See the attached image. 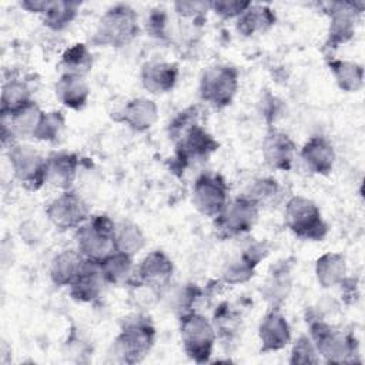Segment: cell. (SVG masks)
<instances>
[{
  "mask_svg": "<svg viewBox=\"0 0 365 365\" xmlns=\"http://www.w3.org/2000/svg\"><path fill=\"white\" fill-rule=\"evenodd\" d=\"M285 224L289 231L302 240L322 241L328 234L318 205L302 195H294L285 205Z\"/></svg>",
  "mask_w": 365,
  "mask_h": 365,
  "instance_id": "6",
  "label": "cell"
},
{
  "mask_svg": "<svg viewBox=\"0 0 365 365\" xmlns=\"http://www.w3.org/2000/svg\"><path fill=\"white\" fill-rule=\"evenodd\" d=\"M228 184L222 175L204 173L197 177L192 187V205L208 218H215L228 204Z\"/></svg>",
  "mask_w": 365,
  "mask_h": 365,
  "instance_id": "11",
  "label": "cell"
},
{
  "mask_svg": "<svg viewBox=\"0 0 365 365\" xmlns=\"http://www.w3.org/2000/svg\"><path fill=\"white\" fill-rule=\"evenodd\" d=\"M299 158L309 173L328 175L334 168L335 151L328 138L322 135H314L302 145Z\"/></svg>",
  "mask_w": 365,
  "mask_h": 365,
  "instance_id": "20",
  "label": "cell"
},
{
  "mask_svg": "<svg viewBox=\"0 0 365 365\" xmlns=\"http://www.w3.org/2000/svg\"><path fill=\"white\" fill-rule=\"evenodd\" d=\"M315 277L322 288L339 285L346 277V259L341 252H325L315 262Z\"/></svg>",
  "mask_w": 365,
  "mask_h": 365,
  "instance_id": "29",
  "label": "cell"
},
{
  "mask_svg": "<svg viewBox=\"0 0 365 365\" xmlns=\"http://www.w3.org/2000/svg\"><path fill=\"white\" fill-rule=\"evenodd\" d=\"M277 21L274 10L267 4H252L237 19L235 29L244 36L250 37L254 34H262L268 31Z\"/></svg>",
  "mask_w": 365,
  "mask_h": 365,
  "instance_id": "25",
  "label": "cell"
},
{
  "mask_svg": "<svg viewBox=\"0 0 365 365\" xmlns=\"http://www.w3.org/2000/svg\"><path fill=\"white\" fill-rule=\"evenodd\" d=\"M327 66L338 87L346 93L359 91L364 86V67L349 60L328 57Z\"/></svg>",
  "mask_w": 365,
  "mask_h": 365,
  "instance_id": "30",
  "label": "cell"
},
{
  "mask_svg": "<svg viewBox=\"0 0 365 365\" xmlns=\"http://www.w3.org/2000/svg\"><path fill=\"white\" fill-rule=\"evenodd\" d=\"M319 7L329 16L328 36L324 44L325 50H335L348 43L355 33V19L364 11V1H327Z\"/></svg>",
  "mask_w": 365,
  "mask_h": 365,
  "instance_id": "8",
  "label": "cell"
},
{
  "mask_svg": "<svg viewBox=\"0 0 365 365\" xmlns=\"http://www.w3.org/2000/svg\"><path fill=\"white\" fill-rule=\"evenodd\" d=\"M145 247V235L141 228L131 221H121L115 225L114 251L134 257Z\"/></svg>",
  "mask_w": 365,
  "mask_h": 365,
  "instance_id": "33",
  "label": "cell"
},
{
  "mask_svg": "<svg viewBox=\"0 0 365 365\" xmlns=\"http://www.w3.org/2000/svg\"><path fill=\"white\" fill-rule=\"evenodd\" d=\"M258 336L262 354L281 351L291 342V328L279 308L268 309L259 324Z\"/></svg>",
  "mask_w": 365,
  "mask_h": 365,
  "instance_id": "17",
  "label": "cell"
},
{
  "mask_svg": "<svg viewBox=\"0 0 365 365\" xmlns=\"http://www.w3.org/2000/svg\"><path fill=\"white\" fill-rule=\"evenodd\" d=\"M138 33L137 11L127 3H115L103 13L90 41L100 47H123L131 43Z\"/></svg>",
  "mask_w": 365,
  "mask_h": 365,
  "instance_id": "1",
  "label": "cell"
},
{
  "mask_svg": "<svg viewBox=\"0 0 365 365\" xmlns=\"http://www.w3.org/2000/svg\"><path fill=\"white\" fill-rule=\"evenodd\" d=\"M111 118L125 124L133 131L144 133L155 124L158 118V107L147 97H135L114 108L111 111Z\"/></svg>",
  "mask_w": 365,
  "mask_h": 365,
  "instance_id": "15",
  "label": "cell"
},
{
  "mask_svg": "<svg viewBox=\"0 0 365 365\" xmlns=\"http://www.w3.org/2000/svg\"><path fill=\"white\" fill-rule=\"evenodd\" d=\"M174 11L184 17L191 19L194 21L204 20L207 16V11L210 10V1H194V0H178L173 3Z\"/></svg>",
  "mask_w": 365,
  "mask_h": 365,
  "instance_id": "42",
  "label": "cell"
},
{
  "mask_svg": "<svg viewBox=\"0 0 365 365\" xmlns=\"http://www.w3.org/2000/svg\"><path fill=\"white\" fill-rule=\"evenodd\" d=\"M180 68L175 63L147 61L143 64L140 78L143 87L151 94H164L177 84Z\"/></svg>",
  "mask_w": 365,
  "mask_h": 365,
  "instance_id": "22",
  "label": "cell"
},
{
  "mask_svg": "<svg viewBox=\"0 0 365 365\" xmlns=\"http://www.w3.org/2000/svg\"><path fill=\"white\" fill-rule=\"evenodd\" d=\"M258 265L248 259L245 255L240 254L234 259L225 264L221 278L228 285H238L250 281L254 277L255 268Z\"/></svg>",
  "mask_w": 365,
  "mask_h": 365,
  "instance_id": "36",
  "label": "cell"
},
{
  "mask_svg": "<svg viewBox=\"0 0 365 365\" xmlns=\"http://www.w3.org/2000/svg\"><path fill=\"white\" fill-rule=\"evenodd\" d=\"M115 222L107 214L90 215L74 232L76 247L86 259L101 261L114 251Z\"/></svg>",
  "mask_w": 365,
  "mask_h": 365,
  "instance_id": "4",
  "label": "cell"
},
{
  "mask_svg": "<svg viewBox=\"0 0 365 365\" xmlns=\"http://www.w3.org/2000/svg\"><path fill=\"white\" fill-rule=\"evenodd\" d=\"M180 338L188 358L197 364H205L212 355L217 334L212 322L197 311H188L180 317Z\"/></svg>",
  "mask_w": 365,
  "mask_h": 365,
  "instance_id": "5",
  "label": "cell"
},
{
  "mask_svg": "<svg viewBox=\"0 0 365 365\" xmlns=\"http://www.w3.org/2000/svg\"><path fill=\"white\" fill-rule=\"evenodd\" d=\"M281 108H282V103L272 94H265L259 101V113L269 125L279 115Z\"/></svg>",
  "mask_w": 365,
  "mask_h": 365,
  "instance_id": "43",
  "label": "cell"
},
{
  "mask_svg": "<svg viewBox=\"0 0 365 365\" xmlns=\"http://www.w3.org/2000/svg\"><path fill=\"white\" fill-rule=\"evenodd\" d=\"M100 262L101 274L106 281V284L110 285H125L131 284L134 281V274L133 268V257L113 251L107 257H104Z\"/></svg>",
  "mask_w": 365,
  "mask_h": 365,
  "instance_id": "26",
  "label": "cell"
},
{
  "mask_svg": "<svg viewBox=\"0 0 365 365\" xmlns=\"http://www.w3.org/2000/svg\"><path fill=\"white\" fill-rule=\"evenodd\" d=\"M57 100L70 110H81L90 97V87L86 76L63 73L54 86Z\"/></svg>",
  "mask_w": 365,
  "mask_h": 365,
  "instance_id": "23",
  "label": "cell"
},
{
  "mask_svg": "<svg viewBox=\"0 0 365 365\" xmlns=\"http://www.w3.org/2000/svg\"><path fill=\"white\" fill-rule=\"evenodd\" d=\"M33 101L31 90L26 80L13 76L6 78L1 87V100H0V113L1 117H7L20 107Z\"/></svg>",
  "mask_w": 365,
  "mask_h": 365,
  "instance_id": "31",
  "label": "cell"
},
{
  "mask_svg": "<svg viewBox=\"0 0 365 365\" xmlns=\"http://www.w3.org/2000/svg\"><path fill=\"white\" fill-rule=\"evenodd\" d=\"M240 86V73L234 66L215 64L208 67L200 78V97L211 107L221 110L228 107Z\"/></svg>",
  "mask_w": 365,
  "mask_h": 365,
  "instance_id": "7",
  "label": "cell"
},
{
  "mask_svg": "<svg viewBox=\"0 0 365 365\" xmlns=\"http://www.w3.org/2000/svg\"><path fill=\"white\" fill-rule=\"evenodd\" d=\"M86 258L76 248H66L57 252L48 268L50 279L57 287H68L84 265Z\"/></svg>",
  "mask_w": 365,
  "mask_h": 365,
  "instance_id": "24",
  "label": "cell"
},
{
  "mask_svg": "<svg viewBox=\"0 0 365 365\" xmlns=\"http://www.w3.org/2000/svg\"><path fill=\"white\" fill-rule=\"evenodd\" d=\"M145 29L147 33L158 40L168 38V16L164 9L157 7L153 9L145 20Z\"/></svg>",
  "mask_w": 365,
  "mask_h": 365,
  "instance_id": "41",
  "label": "cell"
},
{
  "mask_svg": "<svg viewBox=\"0 0 365 365\" xmlns=\"http://www.w3.org/2000/svg\"><path fill=\"white\" fill-rule=\"evenodd\" d=\"M44 4H46V0H23V1H20L21 9L27 10L29 13H37V14H41Z\"/></svg>",
  "mask_w": 365,
  "mask_h": 365,
  "instance_id": "44",
  "label": "cell"
},
{
  "mask_svg": "<svg viewBox=\"0 0 365 365\" xmlns=\"http://www.w3.org/2000/svg\"><path fill=\"white\" fill-rule=\"evenodd\" d=\"M155 341V328L148 317L133 315L124 321L121 331L113 342L111 354L118 362H141Z\"/></svg>",
  "mask_w": 365,
  "mask_h": 365,
  "instance_id": "3",
  "label": "cell"
},
{
  "mask_svg": "<svg viewBox=\"0 0 365 365\" xmlns=\"http://www.w3.org/2000/svg\"><path fill=\"white\" fill-rule=\"evenodd\" d=\"M173 272L174 264L171 258L164 251L154 250L138 264L133 282H137L155 294H161L170 285Z\"/></svg>",
  "mask_w": 365,
  "mask_h": 365,
  "instance_id": "14",
  "label": "cell"
},
{
  "mask_svg": "<svg viewBox=\"0 0 365 365\" xmlns=\"http://www.w3.org/2000/svg\"><path fill=\"white\" fill-rule=\"evenodd\" d=\"M66 125V117L61 111H47L41 114V118L38 121V125L33 134L34 140L44 141V143H53L58 138L61 131Z\"/></svg>",
  "mask_w": 365,
  "mask_h": 365,
  "instance_id": "37",
  "label": "cell"
},
{
  "mask_svg": "<svg viewBox=\"0 0 365 365\" xmlns=\"http://www.w3.org/2000/svg\"><path fill=\"white\" fill-rule=\"evenodd\" d=\"M43 111L36 104V101H30L26 106L20 107L14 113L7 117H1V123H4L14 137H31L38 125Z\"/></svg>",
  "mask_w": 365,
  "mask_h": 365,
  "instance_id": "32",
  "label": "cell"
},
{
  "mask_svg": "<svg viewBox=\"0 0 365 365\" xmlns=\"http://www.w3.org/2000/svg\"><path fill=\"white\" fill-rule=\"evenodd\" d=\"M60 66L63 67V73L86 76L93 68V54L88 50V46L84 43H76L66 48L61 56Z\"/></svg>",
  "mask_w": 365,
  "mask_h": 365,
  "instance_id": "34",
  "label": "cell"
},
{
  "mask_svg": "<svg viewBox=\"0 0 365 365\" xmlns=\"http://www.w3.org/2000/svg\"><path fill=\"white\" fill-rule=\"evenodd\" d=\"M309 325V338L312 339L318 355L328 364L358 362V342L352 334H344L325 322L317 314L307 315Z\"/></svg>",
  "mask_w": 365,
  "mask_h": 365,
  "instance_id": "2",
  "label": "cell"
},
{
  "mask_svg": "<svg viewBox=\"0 0 365 365\" xmlns=\"http://www.w3.org/2000/svg\"><path fill=\"white\" fill-rule=\"evenodd\" d=\"M106 281L101 274L100 262L86 259L81 271L76 279L68 285L70 297L77 302L91 304L96 302L103 292Z\"/></svg>",
  "mask_w": 365,
  "mask_h": 365,
  "instance_id": "19",
  "label": "cell"
},
{
  "mask_svg": "<svg viewBox=\"0 0 365 365\" xmlns=\"http://www.w3.org/2000/svg\"><path fill=\"white\" fill-rule=\"evenodd\" d=\"M319 361L317 348L309 335H301L292 345L289 364H317Z\"/></svg>",
  "mask_w": 365,
  "mask_h": 365,
  "instance_id": "39",
  "label": "cell"
},
{
  "mask_svg": "<svg viewBox=\"0 0 365 365\" xmlns=\"http://www.w3.org/2000/svg\"><path fill=\"white\" fill-rule=\"evenodd\" d=\"M212 325L217 334V339L222 344H232L241 332L242 317L237 307L231 305L230 302H221L212 317Z\"/></svg>",
  "mask_w": 365,
  "mask_h": 365,
  "instance_id": "27",
  "label": "cell"
},
{
  "mask_svg": "<svg viewBox=\"0 0 365 365\" xmlns=\"http://www.w3.org/2000/svg\"><path fill=\"white\" fill-rule=\"evenodd\" d=\"M78 164V157L74 153H51L46 158V184L63 191L70 190L77 177Z\"/></svg>",
  "mask_w": 365,
  "mask_h": 365,
  "instance_id": "21",
  "label": "cell"
},
{
  "mask_svg": "<svg viewBox=\"0 0 365 365\" xmlns=\"http://www.w3.org/2000/svg\"><path fill=\"white\" fill-rule=\"evenodd\" d=\"M259 215V207L241 195L228 201L220 215L214 218V227L218 237L234 238L252 230Z\"/></svg>",
  "mask_w": 365,
  "mask_h": 365,
  "instance_id": "9",
  "label": "cell"
},
{
  "mask_svg": "<svg viewBox=\"0 0 365 365\" xmlns=\"http://www.w3.org/2000/svg\"><path fill=\"white\" fill-rule=\"evenodd\" d=\"M81 3L71 0H46L41 11L44 26L53 31H61L68 27L78 14Z\"/></svg>",
  "mask_w": 365,
  "mask_h": 365,
  "instance_id": "28",
  "label": "cell"
},
{
  "mask_svg": "<svg viewBox=\"0 0 365 365\" xmlns=\"http://www.w3.org/2000/svg\"><path fill=\"white\" fill-rule=\"evenodd\" d=\"M9 161L14 178L29 191H37L46 184V158L30 145L9 147Z\"/></svg>",
  "mask_w": 365,
  "mask_h": 365,
  "instance_id": "10",
  "label": "cell"
},
{
  "mask_svg": "<svg viewBox=\"0 0 365 365\" xmlns=\"http://www.w3.org/2000/svg\"><path fill=\"white\" fill-rule=\"evenodd\" d=\"M281 194V187L278 181L272 177H261L254 180L242 194L252 202H255L259 208L262 205H268L275 201L277 197Z\"/></svg>",
  "mask_w": 365,
  "mask_h": 365,
  "instance_id": "35",
  "label": "cell"
},
{
  "mask_svg": "<svg viewBox=\"0 0 365 365\" xmlns=\"http://www.w3.org/2000/svg\"><path fill=\"white\" fill-rule=\"evenodd\" d=\"M48 221L58 231L77 230L90 218L87 202L74 191H63L46 208Z\"/></svg>",
  "mask_w": 365,
  "mask_h": 365,
  "instance_id": "12",
  "label": "cell"
},
{
  "mask_svg": "<svg viewBox=\"0 0 365 365\" xmlns=\"http://www.w3.org/2000/svg\"><path fill=\"white\" fill-rule=\"evenodd\" d=\"M292 269L294 261L291 258L281 259L271 267L261 288V295L269 308L281 309L284 301L288 298L292 287Z\"/></svg>",
  "mask_w": 365,
  "mask_h": 365,
  "instance_id": "18",
  "label": "cell"
},
{
  "mask_svg": "<svg viewBox=\"0 0 365 365\" xmlns=\"http://www.w3.org/2000/svg\"><path fill=\"white\" fill-rule=\"evenodd\" d=\"M297 153V144L284 131L269 128L262 141V157L265 163L279 171H288L292 168Z\"/></svg>",
  "mask_w": 365,
  "mask_h": 365,
  "instance_id": "16",
  "label": "cell"
},
{
  "mask_svg": "<svg viewBox=\"0 0 365 365\" xmlns=\"http://www.w3.org/2000/svg\"><path fill=\"white\" fill-rule=\"evenodd\" d=\"M198 124V108L197 106L187 107L177 113V115L168 124V135L177 144L192 127Z\"/></svg>",
  "mask_w": 365,
  "mask_h": 365,
  "instance_id": "38",
  "label": "cell"
},
{
  "mask_svg": "<svg viewBox=\"0 0 365 365\" xmlns=\"http://www.w3.org/2000/svg\"><path fill=\"white\" fill-rule=\"evenodd\" d=\"M251 1L244 0H214L210 1V10L221 19H238L248 7Z\"/></svg>",
  "mask_w": 365,
  "mask_h": 365,
  "instance_id": "40",
  "label": "cell"
},
{
  "mask_svg": "<svg viewBox=\"0 0 365 365\" xmlns=\"http://www.w3.org/2000/svg\"><path fill=\"white\" fill-rule=\"evenodd\" d=\"M218 150V141L200 124L192 127L177 144L174 168L184 170L192 163L207 161Z\"/></svg>",
  "mask_w": 365,
  "mask_h": 365,
  "instance_id": "13",
  "label": "cell"
}]
</instances>
